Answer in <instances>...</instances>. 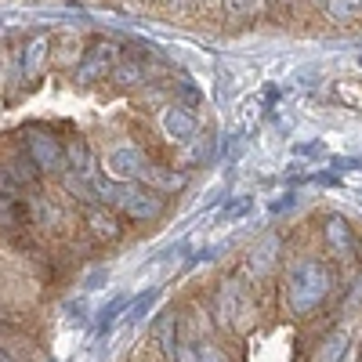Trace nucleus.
<instances>
[{
  "instance_id": "obj_20",
  "label": "nucleus",
  "mask_w": 362,
  "mask_h": 362,
  "mask_svg": "<svg viewBox=\"0 0 362 362\" xmlns=\"http://www.w3.org/2000/svg\"><path fill=\"white\" fill-rule=\"evenodd\" d=\"M0 362H15V358H11V355H8L4 348H0Z\"/></svg>"
},
{
  "instance_id": "obj_10",
  "label": "nucleus",
  "mask_w": 362,
  "mask_h": 362,
  "mask_svg": "<svg viewBox=\"0 0 362 362\" xmlns=\"http://www.w3.org/2000/svg\"><path fill=\"white\" fill-rule=\"evenodd\" d=\"M47 47H51V40H47V37H33V40L25 44V54H22V76H33V73L44 66Z\"/></svg>"
},
{
  "instance_id": "obj_12",
  "label": "nucleus",
  "mask_w": 362,
  "mask_h": 362,
  "mask_svg": "<svg viewBox=\"0 0 362 362\" xmlns=\"http://www.w3.org/2000/svg\"><path fill=\"white\" fill-rule=\"evenodd\" d=\"M326 239H329V247H334V250L348 254V250H351V228H348V221L329 218V221H326Z\"/></svg>"
},
{
  "instance_id": "obj_3",
  "label": "nucleus",
  "mask_w": 362,
  "mask_h": 362,
  "mask_svg": "<svg viewBox=\"0 0 362 362\" xmlns=\"http://www.w3.org/2000/svg\"><path fill=\"white\" fill-rule=\"evenodd\" d=\"M25 153L37 163V170H44V174H62L66 170V148L58 145V138L47 134V131H29Z\"/></svg>"
},
{
  "instance_id": "obj_14",
  "label": "nucleus",
  "mask_w": 362,
  "mask_h": 362,
  "mask_svg": "<svg viewBox=\"0 0 362 362\" xmlns=\"http://www.w3.org/2000/svg\"><path fill=\"white\" fill-rule=\"evenodd\" d=\"M329 15L337 22H351L362 15V0H329Z\"/></svg>"
},
{
  "instance_id": "obj_13",
  "label": "nucleus",
  "mask_w": 362,
  "mask_h": 362,
  "mask_svg": "<svg viewBox=\"0 0 362 362\" xmlns=\"http://www.w3.org/2000/svg\"><path fill=\"white\" fill-rule=\"evenodd\" d=\"M8 163H11V167H8V174H11L15 181H22V185H29V181L37 177V163L29 160V153H15Z\"/></svg>"
},
{
  "instance_id": "obj_17",
  "label": "nucleus",
  "mask_w": 362,
  "mask_h": 362,
  "mask_svg": "<svg viewBox=\"0 0 362 362\" xmlns=\"http://www.w3.org/2000/svg\"><path fill=\"white\" fill-rule=\"evenodd\" d=\"M272 250H276V239H268L264 247H257L254 254H257V264H250V268H257V272H268V264H272Z\"/></svg>"
},
{
  "instance_id": "obj_22",
  "label": "nucleus",
  "mask_w": 362,
  "mask_h": 362,
  "mask_svg": "<svg viewBox=\"0 0 362 362\" xmlns=\"http://www.w3.org/2000/svg\"><path fill=\"white\" fill-rule=\"evenodd\" d=\"M279 4H290V0H279Z\"/></svg>"
},
{
  "instance_id": "obj_21",
  "label": "nucleus",
  "mask_w": 362,
  "mask_h": 362,
  "mask_svg": "<svg viewBox=\"0 0 362 362\" xmlns=\"http://www.w3.org/2000/svg\"><path fill=\"white\" fill-rule=\"evenodd\" d=\"M0 192H8V181H4V174H0Z\"/></svg>"
},
{
  "instance_id": "obj_8",
  "label": "nucleus",
  "mask_w": 362,
  "mask_h": 362,
  "mask_svg": "<svg viewBox=\"0 0 362 362\" xmlns=\"http://www.w3.org/2000/svg\"><path fill=\"white\" fill-rule=\"evenodd\" d=\"M160 127H163V134H167L170 141H189V138L196 134V119L181 109V105H167V109L160 112Z\"/></svg>"
},
{
  "instance_id": "obj_1",
  "label": "nucleus",
  "mask_w": 362,
  "mask_h": 362,
  "mask_svg": "<svg viewBox=\"0 0 362 362\" xmlns=\"http://www.w3.org/2000/svg\"><path fill=\"white\" fill-rule=\"evenodd\" d=\"M329 286V276H326V268L319 261H300L290 268V279H286V297H290V305L297 312H308L315 308L322 293Z\"/></svg>"
},
{
  "instance_id": "obj_18",
  "label": "nucleus",
  "mask_w": 362,
  "mask_h": 362,
  "mask_svg": "<svg viewBox=\"0 0 362 362\" xmlns=\"http://www.w3.org/2000/svg\"><path fill=\"white\" fill-rule=\"evenodd\" d=\"M199 362H225V355H221V348H214V344H203V348H199Z\"/></svg>"
},
{
  "instance_id": "obj_11",
  "label": "nucleus",
  "mask_w": 362,
  "mask_h": 362,
  "mask_svg": "<svg viewBox=\"0 0 362 362\" xmlns=\"http://www.w3.org/2000/svg\"><path fill=\"white\" fill-rule=\"evenodd\" d=\"M66 167H73L80 177L90 174V148H87L83 138H69V145H66Z\"/></svg>"
},
{
  "instance_id": "obj_15",
  "label": "nucleus",
  "mask_w": 362,
  "mask_h": 362,
  "mask_svg": "<svg viewBox=\"0 0 362 362\" xmlns=\"http://www.w3.org/2000/svg\"><path fill=\"white\" fill-rule=\"evenodd\" d=\"M124 308H127V297H112L109 305L102 308V315H98V329H109L119 319V312H124Z\"/></svg>"
},
{
  "instance_id": "obj_19",
  "label": "nucleus",
  "mask_w": 362,
  "mask_h": 362,
  "mask_svg": "<svg viewBox=\"0 0 362 362\" xmlns=\"http://www.w3.org/2000/svg\"><path fill=\"white\" fill-rule=\"evenodd\" d=\"M116 76H119V83H134V76H141V69H134V66H124V69H119Z\"/></svg>"
},
{
  "instance_id": "obj_7",
  "label": "nucleus",
  "mask_w": 362,
  "mask_h": 362,
  "mask_svg": "<svg viewBox=\"0 0 362 362\" xmlns=\"http://www.w3.org/2000/svg\"><path fill=\"white\" fill-rule=\"evenodd\" d=\"M112 62H116V47H112V44H98L95 51L87 54V62H80L76 80H80V83H95L98 76H105V73L112 69Z\"/></svg>"
},
{
  "instance_id": "obj_2",
  "label": "nucleus",
  "mask_w": 362,
  "mask_h": 362,
  "mask_svg": "<svg viewBox=\"0 0 362 362\" xmlns=\"http://www.w3.org/2000/svg\"><path fill=\"white\" fill-rule=\"evenodd\" d=\"M116 206L124 210L127 218H134V221H156L160 214H163V199H160V192L156 189H145V185H116Z\"/></svg>"
},
{
  "instance_id": "obj_4",
  "label": "nucleus",
  "mask_w": 362,
  "mask_h": 362,
  "mask_svg": "<svg viewBox=\"0 0 362 362\" xmlns=\"http://www.w3.org/2000/svg\"><path fill=\"white\" fill-rule=\"evenodd\" d=\"M148 170V160L138 153L134 145H119L112 148V153L105 156V174L112 181H119V185H131V181H141Z\"/></svg>"
},
{
  "instance_id": "obj_5",
  "label": "nucleus",
  "mask_w": 362,
  "mask_h": 362,
  "mask_svg": "<svg viewBox=\"0 0 362 362\" xmlns=\"http://www.w3.org/2000/svg\"><path fill=\"white\" fill-rule=\"evenodd\" d=\"M250 293L243 290V286H239L235 279L232 283H225L221 286V315L232 322V326H239V329H247L250 322H247V315H250Z\"/></svg>"
},
{
  "instance_id": "obj_6",
  "label": "nucleus",
  "mask_w": 362,
  "mask_h": 362,
  "mask_svg": "<svg viewBox=\"0 0 362 362\" xmlns=\"http://www.w3.org/2000/svg\"><path fill=\"white\" fill-rule=\"evenodd\" d=\"M315 362H355V337H351V329L348 326L334 329V334L322 341Z\"/></svg>"
},
{
  "instance_id": "obj_16",
  "label": "nucleus",
  "mask_w": 362,
  "mask_h": 362,
  "mask_svg": "<svg viewBox=\"0 0 362 362\" xmlns=\"http://www.w3.org/2000/svg\"><path fill=\"white\" fill-rule=\"evenodd\" d=\"M247 210H250V199H232V203L221 210V225H232L235 218H243Z\"/></svg>"
},
{
  "instance_id": "obj_9",
  "label": "nucleus",
  "mask_w": 362,
  "mask_h": 362,
  "mask_svg": "<svg viewBox=\"0 0 362 362\" xmlns=\"http://www.w3.org/2000/svg\"><path fill=\"white\" fill-rule=\"evenodd\" d=\"M87 225H90V232H95L98 239H119V218L116 214H109L105 206H95L90 210V218H87Z\"/></svg>"
}]
</instances>
